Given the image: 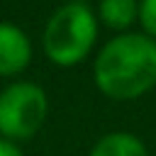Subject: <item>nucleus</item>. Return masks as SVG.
Segmentation results:
<instances>
[{"label": "nucleus", "instance_id": "1", "mask_svg": "<svg viewBox=\"0 0 156 156\" xmlns=\"http://www.w3.org/2000/svg\"><path fill=\"white\" fill-rule=\"evenodd\" d=\"M93 78L102 95L112 100H136L156 85V41L146 34H117L95 63Z\"/></svg>", "mask_w": 156, "mask_h": 156}, {"label": "nucleus", "instance_id": "2", "mask_svg": "<svg viewBox=\"0 0 156 156\" xmlns=\"http://www.w3.org/2000/svg\"><path fill=\"white\" fill-rule=\"evenodd\" d=\"M95 39H98V20L93 10L80 0H71L49 17L41 44L49 61L68 68L78 66L90 54Z\"/></svg>", "mask_w": 156, "mask_h": 156}, {"label": "nucleus", "instance_id": "3", "mask_svg": "<svg viewBox=\"0 0 156 156\" xmlns=\"http://www.w3.org/2000/svg\"><path fill=\"white\" fill-rule=\"evenodd\" d=\"M49 112V98L41 85L17 80L0 93V134L7 141L32 139Z\"/></svg>", "mask_w": 156, "mask_h": 156}, {"label": "nucleus", "instance_id": "4", "mask_svg": "<svg viewBox=\"0 0 156 156\" xmlns=\"http://www.w3.org/2000/svg\"><path fill=\"white\" fill-rule=\"evenodd\" d=\"M32 61V44L27 34L10 24L0 22V76H17Z\"/></svg>", "mask_w": 156, "mask_h": 156}, {"label": "nucleus", "instance_id": "5", "mask_svg": "<svg viewBox=\"0 0 156 156\" xmlns=\"http://www.w3.org/2000/svg\"><path fill=\"white\" fill-rule=\"evenodd\" d=\"M90 156H149V151L136 134L110 132L93 146Z\"/></svg>", "mask_w": 156, "mask_h": 156}, {"label": "nucleus", "instance_id": "6", "mask_svg": "<svg viewBox=\"0 0 156 156\" xmlns=\"http://www.w3.org/2000/svg\"><path fill=\"white\" fill-rule=\"evenodd\" d=\"M100 20L110 29H129L139 20V0H100Z\"/></svg>", "mask_w": 156, "mask_h": 156}, {"label": "nucleus", "instance_id": "7", "mask_svg": "<svg viewBox=\"0 0 156 156\" xmlns=\"http://www.w3.org/2000/svg\"><path fill=\"white\" fill-rule=\"evenodd\" d=\"M139 22L146 37L156 41V0H139Z\"/></svg>", "mask_w": 156, "mask_h": 156}, {"label": "nucleus", "instance_id": "8", "mask_svg": "<svg viewBox=\"0 0 156 156\" xmlns=\"http://www.w3.org/2000/svg\"><path fill=\"white\" fill-rule=\"evenodd\" d=\"M0 156H22V151L17 149V144H12L7 139H0Z\"/></svg>", "mask_w": 156, "mask_h": 156}]
</instances>
